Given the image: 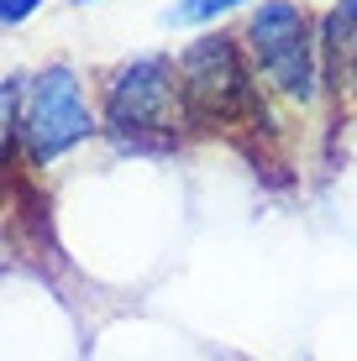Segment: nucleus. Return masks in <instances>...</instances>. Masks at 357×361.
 I'll list each match as a JSON object with an SVG mask.
<instances>
[{"label": "nucleus", "mask_w": 357, "mask_h": 361, "mask_svg": "<svg viewBox=\"0 0 357 361\" xmlns=\"http://www.w3.org/2000/svg\"><path fill=\"white\" fill-rule=\"evenodd\" d=\"M100 126L116 136L127 152H168L189 131V105H184L179 63L168 53H142L121 63L105 79V116Z\"/></svg>", "instance_id": "f257e3e1"}, {"label": "nucleus", "mask_w": 357, "mask_h": 361, "mask_svg": "<svg viewBox=\"0 0 357 361\" xmlns=\"http://www.w3.org/2000/svg\"><path fill=\"white\" fill-rule=\"evenodd\" d=\"M189 126L200 131H242L263 121V90L257 68L247 58V42L231 32H200L189 47L174 58Z\"/></svg>", "instance_id": "f03ea898"}, {"label": "nucleus", "mask_w": 357, "mask_h": 361, "mask_svg": "<svg viewBox=\"0 0 357 361\" xmlns=\"http://www.w3.org/2000/svg\"><path fill=\"white\" fill-rule=\"evenodd\" d=\"M242 42H247V58H252L257 79L268 84V94H279L294 110L315 105V94L326 84V68H321L315 21L300 0H257L247 11Z\"/></svg>", "instance_id": "7ed1b4c3"}, {"label": "nucleus", "mask_w": 357, "mask_h": 361, "mask_svg": "<svg viewBox=\"0 0 357 361\" xmlns=\"http://www.w3.org/2000/svg\"><path fill=\"white\" fill-rule=\"evenodd\" d=\"M100 131V116H95L90 94H84L79 73L69 63L42 68L37 79L21 90V157L32 168L58 163L64 152H74L79 142Z\"/></svg>", "instance_id": "20e7f679"}, {"label": "nucleus", "mask_w": 357, "mask_h": 361, "mask_svg": "<svg viewBox=\"0 0 357 361\" xmlns=\"http://www.w3.org/2000/svg\"><path fill=\"white\" fill-rule=\"evenodd\" d=\"M242 6H257V0H174V6L163 11L168 27H211V21L231 16V11Z\"/></svg>", "instance_id": "39448f33"}, {"label": "nucleus", "mask_w": 357, "mask_h": 361, "mask_svg": "<svg viewBox=\"0 0 357 361\" xmlns=\"http://www.w3.org/2000/svg\"><path fill=\"white\" fill-rule=\"evenodd\" d=\"M21 79H6L0 84V168L21 152Z\"/></svg>", "instance_id": "423d86ee"}, {"label": "nucleus", "mask_w": 357, "mask_h": 361, "mask_svg": "<svg viewBox=\"0 0 357 361\" xmlns=\"http://www.w3.org/2000/svg\"><path fill=\"white\" fill-rule=\"evenodd\" d=\"M37 6H42V0H0V27H16V21L37 16Z\"/></svg>", "instance_id": "0eeeda50"}, {"label": "nucleus", "mask_w": 357, "mask_h": 361, "mask_svg": "<svg viewBox=\"0 0 357 361\" xmlns=\"http://www.w3.org/2000/svg\"><path fill=\"white\" fill-rule=\"evenodd\" d=\"M74 6H90V0H74Z\"/></svg>", "instance_id": "6e6552de"}]
</instances>
